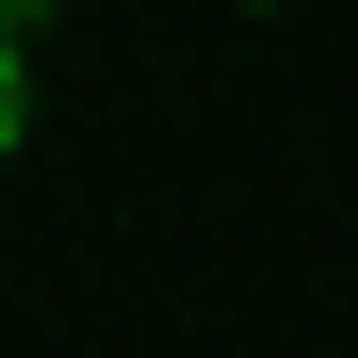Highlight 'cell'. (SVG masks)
Wrapping results in <instances>:
<instances>
[{
  "label": "cell",
  "mask_w": 358,
  "mask_h": 358,
  "mask_svg": "<svg viewBox=\"0 0 358 358\" xmlns=\"http://www.w3.org/2000/svg\"><path fill=\"white\" fill-rule=\"evenodd\" d=\"M17 131H33V66H17V33H0V163H17Z\"/></svg>",
  "instance_id": "6da1fadb"
},
{
  "label": "cell",
  "mask_w": 358,
  "mask_h": 358,
  "mask_svg": "<svg viewBox=\"0 0 358 358\" xmlns=\"http://www.w3.org/2000/svg\"><path fill=\"white\" fill-rule=\"evenodd\" d=\"M33 17H49V0H0V33H33Z\"/></svg>",
  "instance_id": "7a4b0ae2"
}]
</instances>
